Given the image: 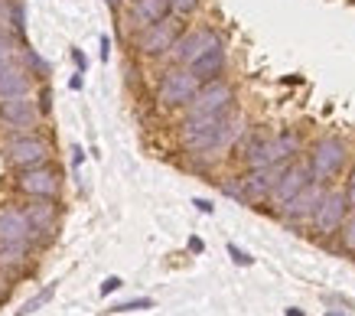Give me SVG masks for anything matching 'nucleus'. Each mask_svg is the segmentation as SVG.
I'll return each instance as SVG.
<instances>
[{
	"label": "nucleus",
	"instance_id": "obj_18",
	"mask_svg": "<svg viewBox=\"0 0 355 316\" xmlns=\"http://www.w3.org/2000/svg\"><path fill=\"white\" fill-rule=\"evenodd\" d=\"M13 95H30V76L17 62H3L0 66V98H13Z\"/></svg>",
	"mask_w": 355,
	"mask_h": 316
},
{
	"label": "nucleus",
	"instance_id": "obj_16",
	"mask_svg": "<svg viewBox=\"0 0 355 316\" xmlns=\"http://www.w3.org/2000/svg\"><path fill=\"white\" fill-rule=\"evenodd\" d=\"M173 13L170 0H130V20L137 26H153Z\"/></svg>",
	"mask_w": 355,
	"mask_h": 316
},
{
	"label": "nucleus",
	"instance_id": "obj_23",
	"mask_svg": "<svg viewBox=\"0 0 355 316\" xmlns=\"http://www.w3.org/2000/svg\"><path fill=\"white\" fill-rule=\"evenodd\" d=\"M150 306H153L150 297H140V300H128V304L111 306V313H130V310H150Z\"/></svg>",
	"mask_w": 355,
	"mask_h": 316
},
{
	"label": "nucleus",
	"instance_id": "obj_11",
	"mask_svg": "<svg viewBox=\"0 0 355 316\" xmlns=\"http://www.w3.org/2000/svg\"><path fill=\"white\" fill-rule=\"evenodd\" d=\"M287 164H291V160H287ZM287 164H274V166H258V170H251V173L241 179V186H245V199L261 202V199L274 196V189H277V183H280V173L287 170Z\"/></svg>",
	"mask_w": 355,
	"mask_h": 316
},
{
	"label": "nucleus",
	"instance_id": "obj_35",
	"mask_svg": "<svg viewBox=\"0 0 355 316\" xmlns=\"http://www.w3.org/2000/svg\"><path fill=\"white\" fill-rule=\"evenodd\" d=\"M287 316H303V310H297V306H291V310H287Z\"/></svg>",
	"mask_w": 355,
	"mask_h": 316
},
{
	"label": "nucleus",
	"instance_id": "obj_15",
	"mask_svg": "<svg viewBox=\"0 0 355 316\" xmlns=\"http://www.w3.org/2000/svg\"><path fill=\"white\" fill-rule=\"evenodd\" d=\"M323 196H326V183L313 179L306 189H300V193H297V196L284 206V216H287V218H306V216H310L313 218V212H316V206L323 202Z\"/></svg>",
	"mask_w": 355,
	"mask_h": 316
},
{
	"label": "nucleus",
	"instance_id": "obj_6",
	"mask_svg": "<svg viewBox=\"0 0 355 316\" xmlns=\"http://www.w3.org/2000/svg\"><path fill=\"white\" fill-rule=\"evenodd\" d=\"M218 43H222V40H218V33L212 30V26H199V30H189V33L183 30V36L173 43V49L163 55V59H170L173 66H186V69H189L199 55L209 53V49H212V46H218Z\"/></svg>",
	"mask_w": 355,
	"mask_h": 316
},
{
	"label": "nucleus",
	"instance_id": "obj_33",
	"mask_svg": "<svg viewBox=\"0 0 355 316\" xmlns=\"http://www.w3.org/2000/svg\"><path fill=\"white\" fill-rule=\"evenodd\" d=\"M40 108H43V114L49 111V88H43V95H40Z\"/></svg>",
	"mask_w": 355,
	"mask_h": 316
},
{
	"label": "nucleus",
	"instance_id": "obj_30",
	"mask_svg": "<svg viewBox=\"0 0 355 316\" xmlns=\"http://www.w3.org/2000/svg\"><path fill=\"white\" fill-rule=\"evenodd\" d=\"M193 206L199 209V212H205V216H209V212L216 209V206H212V202H209V199H193Z\"/></svg>",
	"mask_w": 355,
	"mask_h": 316
},
{
	"label": "nucleus",
	"instance_id": "obj_7",
	"mask_svg": "<svg viewBox=\"0 0 355 316\" xmlns=\"http://www.w3.org/2000/svg\"><path fill=\"white\" fill-rule=\"evenodd\" d=\"M349 196H345V189H326L323 202L316 206L313 212V231L316 235H336V231L345 225V216H349Z\"/></svg>",
	"mask_w": 355,
	"mask_h": 316
},
{
	"label": "nucleus",
	"instance_id": "obj_14",
	"mask_svg": "<svg viewBox=\"0 0 355 316\" xmlns=\"http://www.w3.org/2000/svg\"><path fill=\"white\" fill-rule=\"evenodd\" d=\"M33 222L23 209H3L0 212V241L7 245H26V238L33 235Z\"/></svg>",
	"mask_w": 355,
	"mask_h": 316
},
{
	"label": "nucleus",
	"instance_id": "obj_10",
	"mask_svg": "<svg viewBox=\"0 0 355 316\" xmlns=\"http://www.w3.org/2000/svg\"><path fill=\"white\" fill-rule=\"evenodd\" d=\"M17 189L26 193L30 199H53L59 196V176L49 166H30V170H20L17 176Z\"/></svg>",
	"mask_w": 355,
	"mask_h": 316
},
{
	"label": "nucleus",
	"instance_id": "obj_34",
	"mask_svg": "<svg viewBox=\"0 0 355 316\" xmlns=\"http://www.w3.org/2000/svg\"><path fill=\"white\" fill-rule=\"evenodd\" d=\"M189 248H193L196 254H199V251H202V241H199V238H189Z\"/></svg>",
	"mask_w": 355,
	"mask_h": 316
},
{
	"label": "nucleus",
	"instance_id": "obj_26",
	"mask_svg": "<svg viewBox=\"0 0 355 316\" xmlns=\"http://www.w3.org/2000/svg\"><path fill=\"white\" fill-rule=\"evenodd\" d=\"M26 62L36 69V78H46V72H49V69H46V62H43V59H40L36 53H33V49H26Z\"/></svg>",
	"mask_w": 355,
	"mask_h": 316
},
{
	"label": "nucleus",
	"instance_id": "obj_37",
	"mask_svg": "<svg viewBox=\"0 0 355 316\" xmlns=\"http://www.w3.org/2000/svg\"><path fill=\"white\" fill-rule=\"evenodd\" d=\"M108 3H118V0H108Z\"/></svg>",
	"mask_w": 355,
	"mask_h": 316
},
{
	"label": "nucleus",
	"instance_id": "obj_20",
	"mask_svg": "<svg viewBox=\"0 0 355 316\" xmlns=\"http://www.w3.org/2000/svg\"><path fill=\"white\" fill-rule=\"evenodd\" d=\"M26 245H7V241H0V271H17L26 264Z\"/></svg>",
	"mask_w": 355,
	"mask_h": 316
},
{
	"label": "nucleus",
	"instance_id": "obj_29",
	"mask_svg": "<svg viewBox=\"0 0 355 316\" xmlns=\"http://www.w3.org/2000/svg\"><path fill=\"white\" fill-rule=\"evenodd\" d=\"M121 287V277H108V281L101 283V297H108V294H114Z\"/></svg>",
	"mask_w": 355,
	"mask_h": 316
},
{
	"label": "nucleus",
	"instance_id": "obj_19",
	"mask_svg": "<svg viewBox=\"0 0 355 316\" xmlns=\"http://www.w3.org/2000/svg\"><path fill=\"white\" fill-rule=\"evenodd\" d=\"M23 212L30 216V222H33V229H36V231H53V225H55V206L49 202V199H33Z\"/></svg>",
	"mask_w": 355,
	"mask_h": 316
},
{
	"label": "nucleus",
	"instance_id": "obj_38",
	"mask_svg": "<svg viewBox=\"0 0 355 316\" xmlns=\"http://www.w3.org/2000/svg\"><path fill=\"white\" fill-rule=\"evenodd\" d=\"M0 290H3V281H0Z\"/></svg>",
	"mask_w": 355,
	"mask_h": 316
},
{
	"label": "nucleus",
	"instance_id": "obj_5",
	"mask_svg": "<svg viewBox=\"0 0 355 316\" xmlns=\"http://www.w3.org/2000/svg\"><path fill=\"white\" fill-rule=\"evenodd\" d=\"M345 153L349 150H345V143L339 141V137H320V141L310 147V153H306V164H310L313 179H320V183L333 179V176L343 170Z\"/></svg>",
	"mask_w": 355,
	"mask_h": 316
},
{
	"label": "nucleus",
	"instance_id": "obj_31",
	"mask_svg": "<svg viewBox=\"0 0 355 316\" xmlns=\"http://www.w3.org/2000/svg\"><path fill=\"white\" fill-rule=\"evenodd\" d=\"M108 55H111V40L108 36H101V59L108 62Z\"/></svg>",
	"mask_w": 355,
	"mask_h": 316
},
{
	"label": "nucleus",
	"instance_id": "obj_17",
	"mask_svg": "<svg viewBox=\"0 0 355 316\" xmlns=\"http://www.w3.org/2000/svg\"><path fill=\"white\" fill-rule=\"evenodd\" d=\"M189 69H193V76L199 78V82H212V78H222V72H225V49H222V43L212 46L209 53H202Z\"/></svg>",
	"mask_w": 355,
	"mask_h": 316
},
{
	"label": "nucleus",
	"instance_id": "obj_1",
	"mask_svg": "<svg viewBox=\"0 0 355 316\" xmlns=\"http://www.w3.org/2000/svg\"><path fill=\"white\" fill-rule=\"evenodd\" d=\"M241 118L235 111L225 114H205V118H186L183 121V147L189 153H216L225 150L241 137Z\"/></svg>",
	"mask_w": 355,
	"mask_h": 316
},
{
	"label": "nucleus",
	"instance_id": "obj_2",
	"mask_svg": "<svg viewBox=\"0 0 355 316\" xmlns=\"http://www.w3.org/2000/svg\"><path fill=\"white\" fill-rule=\"evenodd\" d=\"M300 150H303L300 131L287 128V131L270 134V137H264L261 143H254V147L245 153V164L251 166V170H258V166H274V164H287V160H293Z\"/></svg>",
	"mask_w": 355,
	"mask_h": 316
},
{
	"label": "nucleus",
	"instance_id": "obj_32",
	"mask_svg": "<svg viewBox=\"0 0 355 316\" xmlns=\"http://www.w3.org/2000/svg\"><path fill=\"white\" fill-rule=\"evenodd\" d=\"M72 59H76V66L82 69V72H85V66H88V62H85V53H78V49H72Z\"/></svg>",
	"mask_w": 355,
	"mask_h": 316
},
{
	"label": "nucleus",
	"instance_id": "obj_28",
	"mask_svg": "<svg viewBox=\"0 0 355 316\" xmlns=\"http://www.w3.org/2000/svg\"><path fill=\"white\" fill-rule=\"evenodd\" d=\"M3 62H10V36L0 30V66H3Z\"/></svg>",
	"mask_w": 355,
	"mask_h": 316
},
{
	"label": "nucleus",
	"instance_id": "obj_12",
	"mask_svg": "<svg viewBox=\"0 0 355 316\" xmlns=\"http://www.w3.org/2000/svg\"><path fill=\"white\" fill-rule=\"evenodd\" d=\"M43 108L30 98V95H13V98H0V118L10 128H36Z\"/></svg>",
	"mask_w": 355,
	"mask_h": 316
},
{
	"label": "nucleus",
	"instance_id": "obj_24",
	"mask_svg": "<svg viewBox=\"0 0 355 316\" xmlns=\"http://www.w3.org/2000/svg\"><path fill=\"white\" fill-rule=\"evenodd\" d=\"M339 231H343V248L345 251H355V216L349 218V222H345Z\"/></svg>",
	"mask_w": 355,
	"mask_h": 316
},
{
	"label": "nucleus",
	"instance_id": "obj_4",
	"mask_svg": "<svg viewBox=\"0 0 355 316\" xmlns=\"http://www.w3.org/2000/svg\"><path fill=\"white\" fill-rule=\"evenodd\" d=\"M232 101H235V88L228 85L225 78H212V82H202V88L196 91V98L186 105V118L225 114V111H232Z\"/></svg>",
	"mask_w": 355,
	"mask_h": 316
},
{
	"label": "nucleus",
	"instance_id": "obj_3",
	"mask_svg": "<svg viewBox=\"0 0 355 316\" xmlns=\"http://www.w3.org/2000/svg\"><path fill=\"white\" fill-rule=\"evenodd\" d=\"M199 88H202V82L193 76V69L173 66L170 72L160 78L157 101H160L163 108H186V105L196 98V91H199Z\"/></svg>",
	"mask_w": 355,
	"mask_h": 316
},
{
	"label": "nucleus",
	"instance_id": "obj_36",
	"mask_svg": "<svg viewBox=\"0 0 355 316\" xmlns=\"http://www.w3.org/2000/svg\"><path fill=\"white\" fill-rule=\"evenodd\" d=\"M326 316H349V313H326Z\"/></svg>",
	"mask_w": 355,
	"mask_h": 316
},
{
	"label": "nucleus",
	"instance_id": "obj_8",
	"mask_svg": "<svg viewBox=\"0 0 355 316\" xmlns=\"http://www.w3.org/2000/svg\"><path fill=\"white\" fill-rule=\"evenodd\" d=\"M183 36V23L180 17H166V20L153 23V26H144V33L137 40V49L144 55H150V59H160L173 49V43Z\"/></svg>",
	"mask_w": 355,
	"mask_h": 316
},
{
	"label": "nucleus",
	"instance_id": "obj_9",
	"mask_svg": "<svg viewBox=\"0 0 355 316\" xmlns=\"http://www.w3.org/2000/svg\"><path fill=\"white\" fill-rule=\"evenodd\" d=\"M7 160L20 170H30V166H43L49 160V143L43 137H33V134H23V137H10L7 141Z\"/></svg>",
	"mask_w": 355,
	"mask_h": 316
},
{
	"label": "nucleus",
	"instance_id": "obj_13",
	"mask_svg": "<svg viewBox=\"0 0 355 316\" xmlns=\"http://www.w3.org/2000/svg\"><path fill=\"white\" fill-rule=\"evenodd\" d=\"M310 183H313L310 164H306V160H291L287 170L280 173V183H277V189H274V199H277L280 206H287V202H291L300 189H306Z\"/></svg>",
	"mask_w": 355,
	"mask_h": 316
},
{
	"label": "nucleus",
	"instance_id": "obj_25",
	"mask_svg": "<svg viewBox=\"0 0 355 316\" xmlns=\"http://www.w3.org/2000/svg\"><path fill=\"white\" fill-rule=\"evenodd\" d=\"M228 254H232V261L241 264V267H248V264H254V258H251L248 251H241L238 245H228Z\"/></svg>",
	"mask_w": 355,
	"mask_h": 316
},
{
	"label": "nucleus",
	"instance_id": "obj_22",
	"mask_svg": "<svg viewBox=\"0 0 355 316\" xmlns=\"http://www.w3.org/2000/svg\"><path fill=\"white\" fill-rule=\"evenodd\" d=\"M173 3V17H180V20H183V17H193L196 10H199V0H170Z\"/></svg>",
	"mask_w": 355,
	"mask_h": 316
},
{
	"label": "nucleus",
	"instance_id": "obj_27",
	"mask_svg": "<svg viewBox=\"0 0 355 316\" xmlns=\"http://www.w3.org/2000/svg\"><path fill=\"white\" fill-rule=\"evenodd\" d=\"M345 196H349V206L355 209V164L349 170V176H345Z\"/></svg>",
	"mask_w": 355,
	"mask_h": 316
},
{
	"label": "nucleus",
	"instance_id": "obj_21",
	"mask_svg": "<svg viewBox=\"0 0 355 316\" xmlns=\"http://www.w3.org/2000/svg\"><path fill=\"white\" fill-rule=\"evenodd\" d=\"M53 297H55V283H53V287H46V290H40V294L33 297V300H26V304H23V310H20V316L36 313V310H40V306H46L49 300H53Z\"/></svg>",
	"mask_w": 355,
	"mask_h": 316
}]
</instances>
